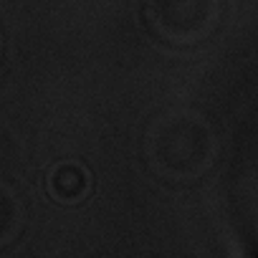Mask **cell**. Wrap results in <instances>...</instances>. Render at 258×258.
I'll return each mask as SVG.
<instances>
[{
	"instance_id": "7a4b0ae2",
	"label": "cell",
	"mask_w": 258,
	"mask_h": 258,
	"mask_svg": "<svg viewBox=\"0 0 258 258\" xmlns=\"http://www.w3.org/2000/svg\"><path fill=\"white\" fill-rule=\"evenodd\" d=\"M152 28L175 46L205 41L220 21V0H147Z\"/></svg>"
},
{
	"instance_id": "6da1fadb",
	"label": "cell",
	"mask_w": 258,
	"mask_h": 258,
	"mask_svg": "<svg viewBox=\"0 0 258 258\" xmlns=\"http://www.w3.org/2000/svg\"><path fill=\"white\" fill-rule=\"evenodd\" d=\"M215 132L205 116L175 109L155 119L147 135V155L155 170L170 180L200 177L215 160Z\"/></svg>"
},
{
	"instance_id": "277c9868",
	"label": "cell",
	"mask_w": 258,
	"mask_h": 258,
	"mask_svg": "<svg viewBox=\"0 0 258 258\" xmlns=\"http://www.w3.org/2000/svg\"><path fill=\"white\" fill-rule=\"evenodd\" d=\"M21 228V203L16 195L0 185V243L11 240Z\"/></svg>"
},
{
	"instance_id": "3957f363",
	"label": "cell",
	"mask_w": 258,
	"mask_h": 258,
	"mask_svg": "<svg viewBox=\"0 0 258 258\" xmlns=\"http://www.w3.org/2000/svg\"><path fill=\"white\" fill-rule=\"evenodd\" d=\"M48 187H51V195L58 198V200H63V203L81 200L89 192V172L81 165H74V162L58 165L51 172Z\"/></svg>"
}]
</instances>
